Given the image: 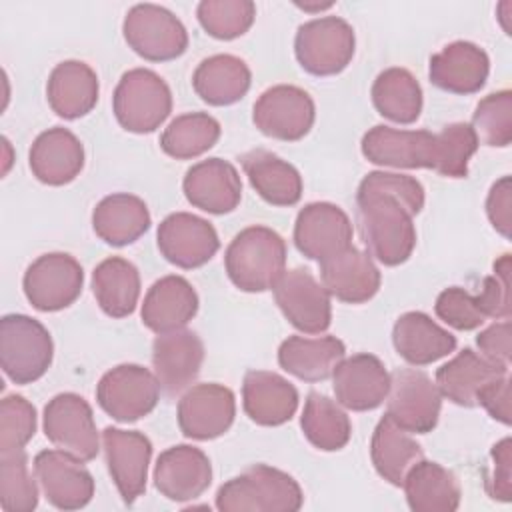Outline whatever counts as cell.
<instances>
[{"label":"cell","instance_id":"cell-1","mask_svg":"<svg viewBox=\"0 0 512 512\" xmlns=\"http://www.w3.org/2000/svg\"><path fill=\"white\" fill-rule=\"evenodd\" d=\"M424 208L422 184L396 172H368L356 192V216L372 258L384 266L406 262L416 246L414 216Z\"/></svg>","mask_w":512,"mask_h":512},{"label":"cell","instance_id":"cell-25","mask_svg":"<svg viewBox=\"0 0 512 512\" xmlns=\"http://www.w3.org/2000/svg\"><path fill=\"white\" fill-rule=\"evenodd\" d=\"M490 74L488 54L474 42L456 40L430 58L428 76L434 86L452 94L478 92Z\"/></svg>","mask_w":512,"mask_h":512},{"label":"cell","instance_id":"cell-7","mask_svg":"<svg viewBox=\"0 0 512 512\" xmlns=\"http://www.w3.org/2000/svg\"><path fill=\"white\" fill-rule=\"evenodd\" d=\"M128 46L150 62H168L188 48V32L180 18L158 4L132 6L122 22Z\"/></svg>","mask_w":512,"mask_h":512},{"label":"cell","instance_id":"cell-12","mask_svg":"<svg viewBox=\"0 0 512 512\" xmlns=\"http://www.w3.org/2000/svg\"><path fill=\"white\" fill-rule=\"evenodd\" d=\"M316 106L312 96L292 84H278L264 90L252 108L256 128L276 140L296 142L314 126Z\"/></svg>","mask_w":512,"mask_h":512},{"label":"cell","instance_id":"cell-3","mask_svg":"<svg viewBox=\"0 0 512 512\" xmlns=\"http://www.w3.org/2000/svg\"><path fill=\"white\" fill-rule=\"evenodd\" d=\"M304 504L300 484L268 464H254L216 492L220 512H296Z\"/></svg>","mask_w":512,"mask_h":512},{"label":"cell","instance_id":"cell-29","mask_svg":"<svg viewBox=\"0 0 512 512\" xmlns=\"http://www.w3.org/2000/svg\"><path fill=\"white\" fill-rule=\"evenodd\" d=\"M246 416L260 426H280L298 408V390L284 376L268 370H250L242 382Z\"/></svg>","mask_w":512,"mask_h":512},{"label":"cell","instance_id":"cell-45","mask_svg":"<svg viewBox=\"0 0 512 512\" xmlns=\"http://www.w3.org/2000/svg\"><path fill=\"white\" fill-rule=\"evenodd\" d=\"M470 126L474 128L478 142L506 148L512 142V92L500 90L484 96L476 104Z\"/></svg>","mask_w":512,"mask_h":512},{"label":"cell","instance_id":"cell-40","mask_svg":"<svg viewBox=\"0 0 512 512\" xmlns=\"http://www.w3.org/2000/svg\"><path fill=\"white\" fill-rule=\"evenodd\" d=\"M300 426L306 440L322 452L342 450L352 436L348 414L338 402L320 392L308 394L300 416Z\"/></svg>","mask_w":512,"mask_h":512},{"label":"cell","instance_id":"cell-35","mask_svg":"<svg viewBox=\"0 0 512 512\" xmlns=\"http://www.w3.org/2000/svg\"><path fill=\"white\" fill-rule=\"evenodd\" d=\"M402 488L414 512H454L460 506V484L456 476L438 462L418 460L404 476Z\"/></svg>","mask_w":512,"mask_h":512},{"label":"cell","instance_id":"cell-2","mask_svg":"<svg viewBox=\"0 0 512 512\" xmlns=\"http://www.w3.org/2000/svg\"><path fill=\"white\" fill-rule=\"evenodd\" d=\"M226 274L244 292L272 290L286 270V242L268 226L240 230L224 254Z\"/></svg>","mask_w":512,"mask_h":512},{"label":"cell","instance_id":"cell-47","mask_svg":"<svg viewBox=\"0 0 512 512\" xmlns=\"http://www.w3.org/2000/svg\"><path fill=\"white\" fill-rule=\"evenodd\" d=\"M436 316L456 330H476L484 324L486 316L478 304V298L460 286L442 290L434 304Z\"/></svg>","mask_w":512,"mask_h":512},{"label":"cell","instance_id":"cell-24","mask_svg":"<svg viewBox=\"0 0 512 512\" xmlns=\"http://www.w3.org/2000/svg\"><path fill=\"white\" fill-rule=\"evenodd\" d=\"M182 190L192 206L208 214H228L240 204L242 180L228 160L208 158L188 168Z\"/></svg>","mask_w":512,"mask_h":512},{"label":"cell","instance_id":"cell-34","mask_svg":"<svg viewBox=\"0 0 512 512\" xmlns=\"http://www.w3.org/2000/svg\"><path fill=\"white\" fill-rule=\"evenodd\" d=\"M346 358V346L336 336H288L278 348V364L304 382H322Z\"/></svg>","mask_w":512,"mask_h":512},{"label":"cell","instance_id":"cell-13","mask_svg":"<svg viewBox=\"0 0 512 512\" xmlns=\"http://www.w3.org/2000/svg\"><path fill=\"white\" fill-rule=\"evenodd\" d=\"M274 298L284 318L304 334H322L332 320L330 294L310 270L292 268L274 284Z\"/></svg>","mask_w":512,"mask_h":512},{"label":"cell","instance_id":"cell-32","mask_svg":"<svg viewBox=\"0 0 512 512\" xmlns=\"http://www.w3.org/2000/svg\"><path fill=\"white\" fill-rule=\"evenodd\" d=\"M250 186L272 206H294L302 196L300 172L270 150H250L240 156Z\"/></svg>","mask_w":512,"mask_h":512},{"label":"cell","instance_id":"cell-46","mask_svg":"<svg viewBox=\"0 0 512 512\" xmlns=\"http://www.w3.org/2000/svg\"><path fill=\"white\" fill-rule=\"evenodd\" d=\"M36 434V408L20 394L0 402V452L24 450Z\"/></svg>","mask_w":512,"mask_h":512},{"label":"cell","instance_id":"cell-39","mask_svg":"<svg viewBox=\"0 0 512 512\" xmlns=\"http://www.w3.org/2000/svg\"><path fill=\"white\" fill-rule=\"evenodd\" d=\"M372 104L380 116L396 124H412L422 112V88L406 68H386L372 84Z\"/></svg>","mask_w":512,"mask_h":512},{"label":"cell","instance_id":"cell-16","mask_svg":"<svg viewBox=\"0 0 512 512\" xmlns=\"http://www.w3.org/2000/svg\"><path fill=\"white\" fill-rule=\"evenodd\" d=\"M160 254L174 266L192 270L204 266L220 248L214 226L190 212L166 216L156 232Z\"/></svg>","mask_w":512,"mask_h":512},{"label":"cell","instance_id":"cell-15","mask_svg":"<svg viewBox=\"0 0 512 512\" xmlns=\"http://www.w3.org/2000/svg\"><path fill=\"white\" fill-rule=\"evenodd\" d=\"M102 448L108 472L126 504L136 502L148 480L152 442L138 430L108 426L102 432Z\"/></svg>","mask_w":512,"mask_h":512},{"label":"cell","instance_id":"cell-10","mask_svg":"<svg viewBox=\"0 0 512 512\" xmlns=\"http://www.w3.org/2000/svg\"><path fill=\"white\" fill-rule=\"evenodd\" d=\"M42 426L46 438L76 460L90 462L98 456L100 436L90 404L74 392L56 394L44 406Z\"/></svg>","mask_w":512,"mask_h":512},{"label":"cell","instance_id":"cell-31","mask_svg":"<svg viewBox=\"0 0 512 512\" xmlns=\"http://www.w3.org/2000/svg\"><path fill=\"white\" fill-rule=\"evenodd\" d=\"M392 342L400 358L412 366L432 364L456 350V336L438 326L424 312L402 314L392 328Z\"/></svg>","mask_w":512,"mask_h":512},{"label":"cell","instance_id":"cell-48","mask_svg":"<svg viewBox=\"0 0 512 512\" xmlns=\"http://www.w3.org/2000/svg\"><path fill=\"white\" fill-rule=\"evenodd\" d=\"M510 270H512V256L502 254L494 262V272L482 280V290L480 294H476V298L486 318L510 320V314H512Z\"/></svg>","mask_w":512,"mask_h":512},{"label":"cell","instance_id":"cell-41","mask_svg":"<svg viewBox=\"0 0 512 512\" xmlns=\"http://www.w3.org/2000/svg\"><path fill=\"white\" fill-rule=\"evenodd\" d=\"M220 138V122L206 112L176 116L160 136L164 154L176 160H190L208 152Z\"/></svg>","mask_w":512,"mask_h":512},{"label":"cell","instance_id":"cell-36","mask_svg":"<svg viewBox=\"0 0 512 512\" xmlns=\"http://www.w3.org/2000/svg\"><path fill=\"white\" fill-rule=\"evenodd\" d=\"M252 74L248 64L232 54H214L204 58L194 74V92L210 106H230L250 90Z\"/></svg>","mask_w":512,"mask_h":512},{"label":"cell","instance_id":"cell-6","mask_svg":"<svg viewBox=\"0 0 512 512\" xmlns=\"http://www.w3.org/2000/svg\"><path fill=\"white\" fill-rule=\"evenodd\" d=\"M356 50L354 28L340 16H322L298 26L294 54L298 64L314 76L342 72Z\"/></svg>","mask_w":512,"mask_h":512},{"label":"cell","instance_id":"cell-44","mask_svg":"<svg viewBox=\"0 0 512 512\" xmlns=\"http://www.w3.org/2000/svg\"><path fill=\"white\" fill-rule=\"evenodd\" d=\"M196 16L204 32L216 40H234L248 32L256 6L250 0H202Z\"/></svg>","mask_w":512,"mask_h":512},{"label":"cell","instance_id":"cell-20","mask_svg":"<svg viewBox=\"0 0 512 512\" xmlns=\"http://www.w3.org/2000/svg\"><path fill=\"white\" fill-rule=\"evenodd\" d=\"M336 402L354 412L378 408L390 390V372L374 354L344 358L332 372Z\"/></svg>","mask_w":512,"mask_h":512},{"label":"cell","instance_id":"cell-14","mask_svg":"<svg viewBox=\"0 0 512 512\" xmlns=\"http://www.w3.org/2000/svg\"><path fill=\"white\" fill-rule=\"evenodd\" d=\"M236 416L234 392L222 384H196L178 402V426L186 438L214 440L228 432Z\"/></svg>","mask_w":512,"mask_h":512},{"label":"cell","instance_id":"cell-11","mask_svg":"<svg viewBox=\"0 0 512 512\" xmlns=\"http://www.w3.org/2000/svg\"><path fill=\"white\" fill-rule=\"evenodd\" d=\"M84 270L66 252L38 256L24 272L22 288L26 300L40 312H58L76 302L82 294Z\"/></svg>","mask_w":512,"mask_h":512},{"label":"cell","instance_id":"cell-52","mask_svg":"<svg viewBox=\"0 0 512 512\" xmlns=\"http://www.w3.org/2000/svg\"><path fill=\"white\" fill-rule=\"evenodd\" d=\"M478 404L484 406V410L504 426H510V374L490 382L480 398Z\"/></svg>","mask_w":512,"mask_h":512},{"label":"cell","instance_id":"cell-22","mask_svg":"<svg viewBox=\"0 0 512 512\" xmlns=\"http://www.w3.org/2000/svg\"><path fill=\"white\" fill-rule=\"evenodd\" d=\"M368 162L390 168H432L434 134L428 130H398L384 124L370 128L360 142Z\"/></svg>","mask_w":512,"mask_h":512},{"label":"cell","instance_id":"cell-17","mask_svg":"<svg viewBox=\"0 0 512 512\" xmlns=\"http://www.w3.org/2000/svg\"><path fill=\"white\" fill-rule=\"evenodd\" d=\"M352 222L332 202L306 204L294 222V244L310 260L322 262L352 246Z\"/></svg>","mask_w":512,"mask_h":512},{"label":"cell","instance_id":"cell-53","mask_svg":"<svg viewBox=\"0 0 512 512\" xmlns=\"http://www.w3.org/2000/svg\"><path fill=\"white\" fill-rule=\"evenodd\" d=\"M296 6H300L302 10L314 12V10H326V8H330V6H332V2H326V4H298V2H296Z\"/></svg>","mask_w":512,"mask_h":512},{"label":"cell","instance_id":"cell-27","mask_svg":"<svg viewBox=\"0 0 512 512\" xmlns=\"http://www.w3.org/2000/svg\"><path fill=\"white\" fill-rule=\"evenodd\" d=\"M506 374H510L508 366L494 364L472 348H464L436 370L434 382L442 398H448L458 406L472 408L478 404L482 390Z\"/></svg>","mask_w":512,"mask_h":512},{"label":"cell","instance_id":"cell-54","mask_svg":"<svg viewBox=\"0 0 512 512\" xmlns=\"http://www.w3.org/2000/svg\"><path fill=\"white\" fill-rule=\"evenodd\" d=\"M2 142H4V150H6V160H4V174L8 172V168H10V156H8V150H10V142H8V138H2Z\"/></svg>","mask_w":512,"mask_h":512},{"label":"cell","instance_id":"cell-19","mask_svg":"<svg viewBox=\"0 0 512 512\" xmlns=\"http://www.w3.org/2000/svg\"><path fill=\"white\" fill-rule=\"evenodd\" d=\"M34 474L46 500L60 510L84 508L94 496V478L82 460L62 450H42L34 456Z\"/></svg>","mask_w":512,"mask_h":512},{"label":"cell","instance_id":"cell-38","mask_svg":"<svg viewBox=\"0 0 512 512\" xmlns=\"http://www.w3.org/2000/svg\"><path fill=\"white\" fill-rule=\"evenodd\" d=\"M92 292L104 314L112 318L130 316L140 298L138 268L122 256L102 260L92 272Z\"/></svg>","mask_w":512,"mask_h":512},{"label":"cell","instance_id":"cell-30","mask_svg":"<svg viewBox=\"0 0 512 512\" xmlns=\"http://www.w3.org/2000/svg\"><path fill=\"white\" fill-rule=\"evenodd\" d=\"M98 76L82 60H64L54 66L46 84L50 108L64 120L86 116L98 102Z\"/></svg>","mask_w":512,"mask_h":512},{"label":"cell","instance_id":"cell-28","mask_svg":"<svg viewBox=\"0 0 512 512\" xmlns=\"http://www.w3.org/2000/svg\"><path fill=\"white\" fill-rule=\"evenodd\" d=\"M198 312L194 286L176 274L156 280L142 302V324L156 334L184 328Z\"/></svg>","mask_w":512,"mask_h":512},{"label":"cell","instance_id":"cell-5","mask_svg":"<svg viewBox=\"0 0 512 512\" xmlns=\"http://www.w3.org/2000/svg\"><path fill=\"white\" fill-rule=\"evenodd\" d=\"M112 110L126 132L150 134L172 112V92L162 76L148 68L122 74L112 96Z\"/></svg>","mask_w":512,"mask_h":512},{"label":"cell","instance_id":"cell-21","mask_svg":"<svg viewBox=\"0 0 512 512\" xmlns=\"http://www.w3.org/2000/svg\"><path fill=\"white\" fill-rule=\"evenodd\" d=\"M212 482L210 458L196 446L178 444L164 450L154 466L156 490L172 502L202 496Z\"/></svg>","mask_w":512,"mask_h":512},{"label":"cell","instance_id":"cell-26","mask_svg":"<svg viewBox=\"0 0 512 512\" xmlns=\"http://www.w3.org/2000/svg\"><path fill=\"white\" fill-rule=\"evenodd\" d=\"M28 164L42 184L64 186L82 172L84 146L74 132L54 126L36 136L30 146Z\"/></svg>","mask_w":512,"mask_h":512},{"label":"cell","instance_id":"cell-18","mask_svg":"<svg viewBox=\"0 0 512 512\" xmlns=\"http://www.w3.org/2000/svg\"><path fill=\"white\" fill-rule=\"evenodd\" d=\"M204 362V344L192 330L180 328L158 334L152 342L154 376L166 396L174 398L198 378Z\"/></svg>","mask_w":512,"mask_h":512},{"label":"cell","instance_id":"cell-51","mask_svg":"<svg viewBox=\"0 0 512 512\" xmlns=\"http://www.w3.org/2000/svg\"><path fill=\"white\" fill-rule=\"evenodd\" d=\"M486 214L490 224L498 234L510 238L512 228V188L510 176H502L496 180L486 198Z\"/></svg>","mask_w":512,"mask_h":512},{"label":"cell","instance_id":"cell-37","mask_svg":"<svg viewBox=\"0 0 512 512\" xmlns=\"http://www.w3.org/2000/svg\"><path fill=\"white\" fill-rule=\"evenodd\" d=\"M370 458L376 472L392 486H402L408 470L424 458L422 446L384 414L370 440Z\"/></svg>","mask_w":512,"mask_h":512},{"label":"cell","instance_id":"cell-49","mask_svg":"<svg viewBox=\"0 0 512 512\" xmlns=\"http://www.w3.org/2000/svg\"><path fill=\"white\" fill-rule=\"evenodd\" d=\"M484 486L492 500H512V442L508 436L490 450V468L486 470Z\"/></svg>","mask_w":512,"mask_h":512},{"label":"cell","instance_id":"cell-42","mask_svg":"<svg viewBox=\"0 0 512 512\" xmlns=\"http://www.w3.org/2000/svg\"><path fill=\"white\" fill-rule=\"evenodd\" d=\"M36 476V474H34ZM28 470L24 450L0 452V506L6 512H32L38 506V486Z\"/></svg>","mask_w":512,"mask_h":512},{"label":"cell","instance_id":"cell-8","mask_svg":"<svg viewBox=\"0 0 512 512\" xmlns=\"http://www.w3.org/2000/svg\"><path fill=\"white\" fill-rule=\"evenodd\" d=\"M386 402V416L400 428L410 434H428L438 424L442 394L426 372L418 368H398L390 374Z\"/></svg>","mask_w":512,"mask_h":512},{"label":"cell","instance_id":"cell-9","mask_svg":"<svg viewBox=\"0 0 512 512\" xmlns=\"http://www.w3.org/2000/svg\"><path fill=\"white\" fill-rule=\"evenodd\" d=\"M100 408L118 422H136L148 416L160 400V384L140 364H118L96 384Z\"/></svg>","mask_w":512,"mask_h":512},{"label":"cell","instance_id":"cell-33","mask_svg":"<svg viewBox=\"0 0 512 512\" xmlns=\"http://www.w3.org/2000/svg\"><path fill=\"white\" fill-rule=\"evenodd\" d=\"M150 210L140 196L116 192L102 198L92 212V228L110 246H128L150 228Z\"/></svg>","mask_w":512,"mask_h":512},{"label":"cell","instance_id":"cell-23","mask_svg":"<svg viewBox=\"0 0 512 512\" xmlns=\"http://www.w3.org/2000/svg\"><path fill=\"white\" fill-rule=\"evenodd\" d=\"M320 280L336 300L362 304L376 296L382 276L368 252L348 246L320 262Z\"/></svg>","mask_w":512,"mask_h":512},{"label":"cell","instance_id":"cell-43","mask_svg":"<svg viewBox=\"0 0 512 512\" xmlns=\"http://www.w3.org/2000/svg\"><path fill=\"white\" fill-rule=\"evenodd\" d=\"M478 136L468 122H452L434 134V164L442 176L464 178L468 176V162L478 150Z\"/></svg>","mask_w":512,"mask_h":512},{"label":"cell","instance_id":"cell-50","mask_svg":"<svg viewBox=\"0 0 512 512\" xmlns=\"http://www.w3.org/2000/svg\"><path fill=\"white\" fill-rule=\"evenodd\" d=\"M476 346L480 348V354L490 362L510 368V358H512L510 320L494 322L488 328H484L476 336Z\"/></svg>","mask_w":512,"mask_h":512},{"label":"cell","instance_id":"cell-4","mask_svg":"<svg viewBox=\"0 0 512 512\" xmlns=\"http://www.w3.org/2000/svg\"><path fill=\"white\" fill-rule=\"evenodd\" d=\"M54 358V342L46 326L26 314H6L0 320V366L14 384L42 378Z\"/></svg>","mask_w":512,"mask_h":512}]
</instances>
